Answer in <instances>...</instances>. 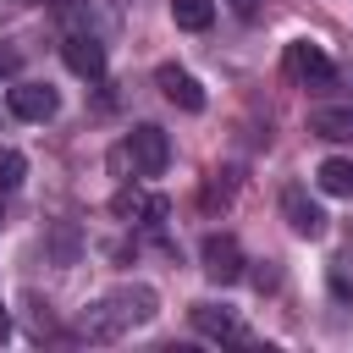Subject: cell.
Wrapping results in <instances>:
<instances>
[{
  "label": "cell",
  "mask_w": 353,
  "mask_h": 353,
  "mask_svg": "<svg viewBox=\"0 0 353 353\" xmlns=\"http://www.w3.org/2000/svg\"><path fill=\"white\" fill-rule=\"evenodd\" d=\"M22 6H28V0H0V17H17Z\"/></svg>",
  "instance_id": "2e32d148"
},
{
  "label": "cell",
  "mask_w": 353,
  "mask_h": 353,
  "mask_svg": "<svg viewBox=\"0 0 353 353\" xmlns=\"http://www.w3.org/2000/svg\"><path fill=\"white\" fill-rule=\"evenodd\" d=\"M154 314H160L154 287H143V281H121V287H110L99 303H88V309L77 314L72 336H77V342H116V336H127L132 325H149Z\"/></svg>",
  "instance_id": "6da1fadb"
},
{
  "label": "cell",
  "mask_w": 353,
  "mask_h": 353,
  "mask_svg": "<svg viewBox=\"0 0 353 353\" xmlns=\"http://www.w3.org/2000/svg\"><path fill=\"white\" fill-rule=\"evenodd\" d=\"M11 336V314H6V303H0V342Z\"/></svg>",
  "instance_id": "e0dca14e"
},
{
  "label": "cell",
  "mask_w": 353,
  "mask_h": 353,
  "mask_svg": "<svg viewBox=\"0 0 353 353\" xmlns=\"http://www.w3.org/2000/svg\"><path fill=\"white\" fill-rule=\"evenodd\" d=\"M281 215H287V226L298 232V237H320L325 232V210L309 199V188H281Z\"/></svg>",
  "instance_id": "8992f818"
},
{
  "label": "cell",
  "mask_w": 353,
  "mask_h": 353,
  "mask_svg": "<svg viewBox=\"0 0 353 353\" xmlns=\"http://www.w3.org/2000/svg\"><path fill=\"white\" fill-rule=\"evenodd\" d=\"M309 132L331 143H353V105H320L309 110Z\"/></svg>",
  "instance_id": "8fae6325"
},
{
  "label": "cell",
  "mask_w": 353,
  "mask_h": 353,
  "mask_svg": "<svg viewBox=\"0 0 353 353\" xmlns=\"http://www.w3.org/2000/svg\"><path fill=\"white\" fill-rule=\"evenodd\" d=\"M199 259H204V276L221 281V287H232V281L243 276V248H237V237H226V232H210V237L199 243Z\"/></svg>",
  "instance_id": "277c9868"
},
{
  "label": "cell",
  "mask_w": 353,
  "mask_h": 353,
  "mask_svg": "<svg viewBox=\"0 0 353 353\" xmlns=\"http://www.w3.org/2000/svg\"><path fill=\"white\" fill-rule=\"evenodd\" d=\"M127 160H132L138 176H160V171L171 165V138H165L154 121H143V127H132L127 143L116 149V165H127Z\"/></svg>",
  "instance_id": "7a4b0ae2"
},
{
  "label": "cell",
  "mask_w": 353,
  "mask_h": 353,
  "mask_svg": "<svg viewBox=\"0 0 353 353\" xmlns=\"http://www.w3.org/2000/svg\"><path fill=\"white\" fill-rule=\"evenodd\" d=\"M17 61H22V55H17V50H6V44H0V72H17Z\"/></svg>",
  "instance_id": "9a60e30c"
},
{
  "label": "cell",
  "mask_w": 353,
  "mask_h": 353,
  "mask_svg": "<svg viewBox=\"0 0 353 353\" xmlns=\"http://www.w3.org/2000/svg\"><path fill=\"white\" fill-rule=\"evenodd\" d=\"M347 248H353V237H347Z\"/></svg>",
  "instance_id": "ac0fdd59"
},
{
  "label": "cell",
  "mask_w": 353,
  "mask_h": 353,
  "mask_svg": "<svg viewBox=\"0 0 353 353\" xmlns=\"http://www.w3.org/2000/svg\"><path fill=\"white\" fill-rule=\"evenodd\" d=\"M0 221H6V215H0Z\"/></svg>",
  "instance_id": "d6986e66"
},
{
  "label": "cell",
  "mask_w": 353,
  "mask_h": 353,
  "mask_svg": "<svg viewBox=\"0 0 353 353\" xmlns=\"http://www.w3.org/2000/svg\"><path fill=\"white\" fill-rule=\"evenodd\" d=\"M110 210H116L121 221H143V226H165V215H171V204H165L160 193H138V188H121Z\"/></svg>",
  "instance_id": "30bf717a"
},
{
  "label": "cell",
  "mask_w": 353,
  "mask_h": 353,
  "mask_svg": "<svg viewBox=\"0 0 353 353\" xmlns=\"http://www.w3.org/2000/svg\"><path fill=\"white\" fill-rule=\"evenodd\" d=\"M281 66H287V77H298L303 88H325V83L336 77L331 55H325L320 44H309V39H292V44H287V55H281Z\"/></svg>",
  "instance_id": "3957f363"
},
{
  "label": "cell",
  "mask_w": 353,
  "mask_h": 353,
  "mask_svg": "<svg viewBox=\"0 0 353 353\" xmlns=\"http://www.w3.org/2000/svg\"><path fill=\"white\" fill-rule=\"evenodd\" d=\"M171 22L188 33H204L215 22V0H171Z\"/></svg>",
  "instance_id": "4fadbf2b"
},
{
  "label": "cell",
  "mask_w": 353,
  "mask_h": 353,
  "mask_svg": "<svg viewBox=\"0 0 353 353\" xmlns=\"http://www.w3.org/2000/svg\"><path fill=\"white\" fill-rule=\"evenodd\" d=\"M193 331H204L210 342H237V347H243V342H254V336H248V325H243L232 309H215V303H193Z\"/></svg>",
  "instance_id": "ba28073f"
},
{
  "label": "cell",
  "mask_w": 353,
  "mask_h": 353,
  "mask_svg": "<svg viewBox=\"0 0 353 353\" xmlns=\"http://www.w3.org/2000/svg\"><path fill=\"white\" fill-rule=\"evenodd\" d=\"M154 83H160V94H165L176 110H204V83H199L193 72H182V66H160Z\"/></svg>",
  "instance_id": "9c48e42d"
},
{
  "label": "cell",
  "mask_w": 353,
  "mask_h": 353,
  "mask_svg": "<svg viewBox=\"0 0 353 353\" xmlns=\"http://www.w3.org/2000/svg\"><path fill=\"white\" fill-rule=\"evenodd\" d=\"M61 61L77 72V77H105V44L88 33V28H72V33H61Z\"/></svg>",
  "instance_id": "5b68a950"
},
{
  "label": "cell",
  "mask_w": 353,
  "mask_h": 353,
  "mask_svg": "<svg viewBox=\"0 0 353 353\" xmlns=\"http://www.w3.org/2000/svg\"><path fill=\"white\" fill-rule=\"evenodd\" d=\"M22 176H28V160H22L11 143H0V193H6V188H17Z\"/></svg>",
  "instance_id": "5bb4252c"
},
{
  "label": "cell",
  "mask_w": 353,
  "mask_h": 353,
  "mask_svg": "<svg viewBox=\"0 0 353 353\" xmlns=\"http://www.w3.org/2000/svg\"><path fill=\"white\" fill-rule=\"evenodd\" d=\"M6 105H11V116H17V121H50V116L61 110L55 88H44V83H17V88L6 94Z\"/></svg>",
  "instance_id": "52a82bcc"
},
{
  "label": "cell",
  "mask_w": 353,
  "mask_h": 353,
  "mask_svg": "<svg viewBox=\"0 0 353 353\" xmlns=\"http://www.w3.org/2000/svg\"><path fill=\"white\" fill-rule=\"evenodd\" d=\"M314 182L331 193V199H353V160H342V154H331V160H320V171H314Z\"/></svg>",
  "instance_id": "7c38bea8"
}]
</instances>
